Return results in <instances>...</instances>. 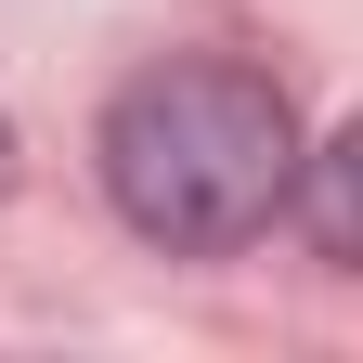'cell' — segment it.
Segmentation results:
<instances>
[{
  "instance_id": "cell-1",
  "label": "cell",
  "mask_w": 363,
  "mask_h": 363,
  "mask_svg": "<svg viewBox=\"0 0 363 363\" xmlns=\"http://www.w3.org/2000/svg\"><path fill=\"white\" fill-rule=\"evenodd\" d=\"M298 182V117L259 65L169 52L104 104V195L143 247H247Z\"/></svg>"
},
{
  "instance_id": "cell-3",
  "label": "cell",
  "mask_w": 363,
  "mask_h": 363,
  "mask_svg": "<svg viewBox=\"0 0 363 363\" xmlns=\"http://www.w3.org/2000/svg\"><path fill=\"white\" fill-rule=\"evenodd\" d=\"M0 195H13V117H0Z\"/></svg>"
},
{
  "instance_id": "cell-2",
  "label": "cell",
  "mask_w": 363,
  "mask_h": 363,
  "mask_svg": "<svg viewBox=\"0 0 363 363\" xmlns=\"http://www.w3.org/2000/svg\"><path fill=\"white\" fill-rule=\"evenodd\" d=\"M286 195H298V220H311V247H325L337 272H363V117L337 130L325 156H298Z\"/></svg>"
}]
</instances>
